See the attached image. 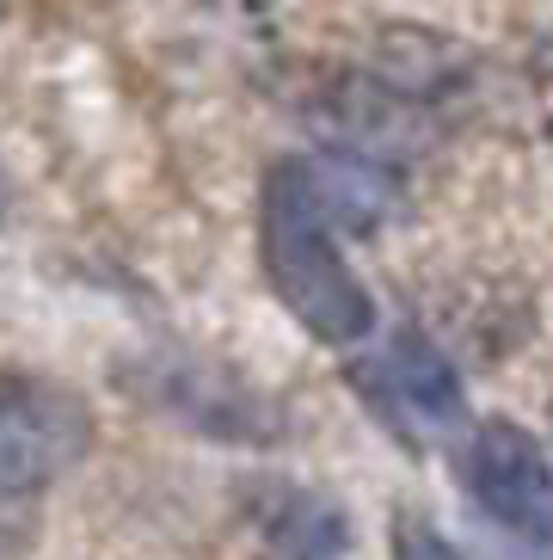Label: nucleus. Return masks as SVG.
I'll return each instance as SVG.
<instances>
[{
	"label": "nucleus",
	"instance_id": "7",
	"mask_svg": "<svg viewBox=\"0 0 553 560\" xmlns=\"http://www.w3.org/2000/svg\"><path fill=\"white\" fill-rule=\"evenodd\" d=\"M388 560H473L468 548L456 542V536H443L424 511H393V524H388Z\"/></svg>",
	"mask_w": 553,
	"mask_h": 560
},
{
	"label": "nucleus",
	"instance_id": "3",
	"mask_svg": "<svg viewBox=\"0 0 553 560\" xmlns=\"http://www.w3.org/2000/svg\"><path fill=\"white\" fill-rule=\"evenodd\" d=\"M461 480L510 560H553V456L522 419H480L461 450Z\"/></svg>",
	"mask_w": 553,
	"mask_h": 560
},
{
	"label": "nucleus",
	"instance_id": "2",
	"mask_svg": "<svg viewBox=\"0 0 553 560\" xmlns=\"http://www.w3.org/2000/svg\"><path fill=\"white\" fill-rule=\"evenodd\" d=\"M351 395L375 412V425L388 431L400 450L431 456V450L473 438L468 388H461L456 358L431 339L424 327H388L351 363Z\"/></svg>",
	"mask_w": 553,
	"mask_h": 560
},
{
	"label": "nucleus",
	"instance_id": "5",
	"mask_svg": "<svg viewBox=\"0 0 553 560\" xmlns=\"http://www.w3.org/2000/svg\"><path fill=\"white\" fill-rule=\"evenodd\" d=\"M136 388L161 412H173L185 431L215 438V444H283V431H290L283 400L203 358H154Z\"/></svg>",
	"mask_w": 553,
	"mask_h": 560
},
{
	"label": "nucleus",
	"instance_id": "4",
	"mask_svg": "<svg viewBox=\"0 0 553 560\" xmlns=\"http://www.w3.org/2000/svg\"><path fill=\"white\" fill-rule=\"evenodd\" d=\"M98 438L81 388L32 370H0V499H32L74 475Z\"/></svg>",
	"mask_w": 553,
	"mask_h": 560
},
{
	"label": "nucleus",
	"instance_id": "1",
	"mask_svg": "<svg viewBox=\"0 0 553 560\" xmlns=\"http://www.w3.org/2000/svg\"><path fill=\"white\" fill-rule=\"evenodd\" d=\"M400 203L363 154H276L259 179V265L295 327L332 351H369L381 308L344 259V229H381Z\"/></svg>",
	"mask_w": 553,
	"mask_h": 560
},
{
	"label": "nucleus",
	"instance_id": "6",
	"mask_svg": "<svg viewBox=\"0 0 553 560\" xmlns=\"http://www.w3.org/2000/svg\"><path fill=\"white\" fill-rule=\"evenodd\" d=\"M240 529L252 560H344L351 555V511L308 480H252L240 493Z\"/></svg>",
	"mask_w": 553,
	"mask_h": 560
},
{
	"label": "nucleus",
	"instance_id": "8",
	"mask_svg": "<svg viewBox=\"0 0 553 560\" xmlns=\"http://www.w3.org/2000/svg\"><path fill=\"white\" fill-rule=\"evenodd\" d=\"M0 210H7V173H0Z\"/></svg>",
	"mask_w": 553,
	"mask_h": 560
}]
</instances>
